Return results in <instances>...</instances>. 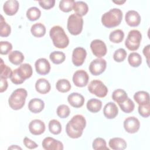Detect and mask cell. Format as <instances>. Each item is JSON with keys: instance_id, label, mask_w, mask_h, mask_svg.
<instances>
[{"instance_id": "6da1fadb", "label": "cell", "mask_w": 150, "mask_h": 150, "mask_svg": "<svg viewBox=\"0 0 150 150\" xmlns=\"http://www.w3.org/2000/svg\"><path fill=\"white\" fill-rule=\"evenodd\" d=\"M86 125V120L85 117L80 114L75 115L66 124V133L71 138H78L82 135Z\"/></svg>"}, {"instance_id": "7a4b0ae2", "label": "cell", "mask_w": 150, "mask_h": 150, "mask_svg": "<svg viewBox=\"0 0 150 150\" xmlns=\"http://www.w3.org/2000/svg\"><path fill=\"white\" fill-rule=\"evenodd\" d=\"M49 35L56 47L64 49L69 44V39L62 27L56 25L53 26L49 32Z\"/></svg>"}, {"instance_id": "3957f363", "label": "cell", "mask_w": 150, "mask_h": 150, "mask_svg": "<svg viewBox=\"0 0 150 150\" xmlns=\"http://www.w3.org/2000/svg\"><path fill=\"white\" fill-rule=\"evenodd\" d=\"M33 74V70L30 64H21L19 67L15 69L10 77L11 81L15 84H21L27 79L30 78Z\"/></svg>"}, {"instance_id": "277c9868", "label": "cell", "mask_w": 150, "mask_h": 150, "mask_svg": "<svg viewBox=\"0 0 150 150\" xmlns=\"http://www.w3.org/2000/svg\"><path fill=\"white\" fill-rule=\"evenodd\" d=\"M122 19V12L118 8H112L101 16L102 24L106 28H111L118 26Z\"/></svg>"}, {"instance_id": "5b68a950", "label": "cell", "mask_w": 150, "mask_h": 150, "mask_svg": "<svg viewBox=\"0 0 150 150\" xmlns=\"http://www.w3.org/2000/svg\"><path fill=\"white\" fill-rule=\"evenodd\" d=\"M27 96L28 92L25 88L16 89L12 92L8 99L9 107L14 110L21 109L25 105Z\"/></svg>"}, {"instance_id": "8992f818", "label": "cell", "mask_w": 150, "mask_h": 150, "mask_svg": "<svg viewBox=\"0 0 150 150\" xmlns=\"http://www.w3.org/2000/svg\"><path fill=\"white\" fill-rule=\"evenodd\" d=\"M83 19L81 16L76 13L70 15L67 19V28L70 34L78 35L83 30Z\"/></svg>"}, {"instance_id": "52a82bcc", "label": "cell", "mask_w": 150, "mask_h": 150, "mask_svg": "<svg viewBox=\"0 0 150 150\" xmlns=\"http://www.w3.org/2000/svg\"><path fill=\"white\" fill-rule=\"evenodd\" d=\"M141 39L142 35L139 30L136 29L131 30L128 34L127 38L125 41V45L128 50L135 51L138 49Z\"/></svg>"}, {"instance_id": "ba28073f", "label": "cell", "mask_w": 150, "mask_h": 150, "mask_svg": "<svg viewBox=\"0 0 150 150\" xmlns=\"http://www.w3.org/2000/svg\"><path fill=\"white\" fill-rule=\"evenodd\" d=\"M88 90L90 93L99 98L105 97L108 91L106 86L99 80L91 81L88 85Z\"/></svg>"}, {"instance_id": "9c48e42d", "label": "cell", "mask_w": 150, "mask_h": 150, "mask_svg": "<svg viewBox=\"0 0 150 150\" xmlns=\"http://www.w3.org/2000/svg\"><path fill=\"white\" fill-rule=\"evenodd\" d=\"M90 48L93 54L98 58L104 56L107 52L105 43L100 39H94L90 43Z\"/></svg>"}, {"instance_id": "30bf717a", "label": "cell", "mask_w": 150, "mask_h": 150, "mask_svg": "<svg viewBox=\"0 0 150 150\" xmlns=\"http://www.w3.org/2000/svg\"><path fill=\"white\" fill-rule=\"evenodd\" d=\"M107 62L105 59L97 58L93 60L89 65V70L94 76H98L102 74L105 70Z\"/></svg>"}, {"instance_id": "8fae6325", "label": "cell", "mask_w": 150, "mask_h": 150, "mask_svg": "<svg viewBox=\"0 0 150 150\" xmlns=\"http://www.w3.org/2000/svg\"><path fill=\"white\" fill-rule=\"evenodd\" d=\"M87 52L85 49L81 47H77L74 49L72 53L71 60L75 66H81L86 58Z\"/></svg>"}, {"instance_id": "7c38bea8", "label": "cell", "mask_w": 150, "mask_h": 150, "mask_svg": "<svg viewBox=\"0 0 150 150\" xmlns=\"http://www.w3.org/2000/svg\"><path fill=\"white\" fill-rule=\"evenodd\" d=\"M88 80L89 76L88 73L83 70H77L73 76V83L79 87L86 86L88 84Z\"/></svg>"}, {"instance_id": "4fadbf2b", "label": "cell", "mask_w": 150, "mask_h": 150, "mask_svg": "<svg viewBox=\"0 0 150 150\" xmlns=\"http://www.w3.org/2000/svg\"><path fill=\"white\" fill-rule=\"evenodd\" d=\"M140 127V122L139 120L135 117H129L125 118L124 121V128L125 130L129 134H134L137 132Z\"/></svg>"}, {"instance_id": "5bb4252c", "label": "cell", "mask_w": 150, "mask_h": 150, "mask_svg": "<svg viewBox=\"0 0 150 150\" xmlns=\"http://www.w3.org/2000/svg\"><path fill=\"white\" fill-rule=\"evenodd\" d=\"M43 149L46 150H62L63 149V144L59 140L52 137H46L42 142Z\"/></svg>"}, {"instance_id": "9a60e30c", "label": "cell", "mask_w": 150, "mask_h": 150, "mask_svg": "<svg viewBox=\"0 0 150 150\" xmlns=\"http://www.w3.org/2000/svg\"><path fill=\"white\" fill-rule=\"evenodd\" d=\"M29 130L30 132L35 135H39L43 134L45 131V124L40 120L35 119L29 123Z\"/></svg>"}, {"instance_id": "2e32d148", "label": "cell", "mask_w": 150, "mask_h": 150, "mask_svg": "<svg viewBox=\"0 0 150 150\" xmlns=\"http://www.w3.org/2000/svg\"><path fill=\"white\" fill-rule=\"evenodd\" d=\"M35 66L36 72L40 75H46L50 72V64L45 58L38 59L35 63Z\"/></svg>"}, {"instance_id": "e0dca14e", "label": "cell", "mask_w": 150, "mask_h": 150, "mask_svg": "<svg viewBox=\"0 0 150 150\" xmlns=\"http://www.w3.org/2000/svg\"><path fill=\"white\" fill-rule=\"evenodd\" d=\"M125 19L128 25L131 27H136L139 25L141 18L138 12L130 10L126 13Z\"/></svg>"}, {"instance_id": "ac0fdd59", "label": "cell", "mask_w": 150, "mask_h": 150, "mask_svg": "<svg viewBox=\"0 0 150 150\" xmlns=\"http://www.w3.org/2000/svg\"><path fill=\"white\" fill-rule=\"evenodd\" d=\"M19 4L16 0H8L5 2L3 5V10L5 13L8 16H13L16 13L19 9Z\"/></svg>"}, {"instance_id": "d6986e66", "label": "cell", "mask_w": 150, "mask_h": 150, "mask_svg": "<svg viewBox=\"0 0 150 150\" xmlns=\"http://www.w3.org/2000/svg\"><path fill=\"white\" fill-rule=\"evenodd\" d=\"M67 101L74 108L81 107L84 103V98L83 95L78 93H72L67 97Z\"/></svg>"}, {"instance_id": "ffe728a7", "label": "cell", "mask_w": 150, "mask_h": 150, "mask_svg": "<svg viewBox=\"0 0 150 150\" xmlns=\"http://www.w3.org/2000/svg\"><path fill=\"white\" fill-rule=\"evenodd\" d=\"M118 113V109L117 105L112 102L107 103L103 108V114L108 119H113L116 117Z\"/></svg>"}, {"instance_id": "44dd1931", "label": "cell", "mask_w": 150, "mask_h": 150, "mask_svg": "<svg viewBox=\"0 0 150 150\" xmlns=\"http://www.w3.org/2000/svg\"><path fill=\"white\" fill-rule=\"evenodd\" d=\"M45 107L44 101L39 98H35L30 100L28 103V109L33 113L40 112Z\"/></svg>"}, {"instance_id": "7402d4cb", "label": "cell", "mask_w": 150, "mask_h": 150, "mask_svg": "<svg viewBox=\"0 0 150 150\" xmlns=\"http://www.w3.org/2000/svg\"><path fill=\"white\" fill-rule=\"evenodd\" d=\"M35 88L38 93L42 94H45L50 91L51 86L48 80L41 78L36 81L35 83Z\"/></svg>"}, {"instance_id": "603a6c76", "label": "cell", "mask_w": 150, "mask_h": 150, "mask_svg": "<svg viewBox=\"0 0 150 150\" xmlns=\"http://www.w3.org/2000/svg\"><path fill=\"white\" fill-rule=\"evenodd\" d=\"M108 145L111 149L114 150H123L127 148V144L123 138L115 137L110 139Z\"/></svg>"}, {"instance_id": "cb8c5ba5", "label": "cell", "mask_w": 150, "mask_h": 150, "mask_svg": "<svg viewBox=\"0 0 150 150\" xmlns=\"http://www.w3.org/2000/svg\"><path fill=\"white\" fill-rule=\"evenodd\" d=\"M134 99L138 105H144L149 103V93L145 91H139L134 95Z\"/></svg>"}, {"instance_id": "d4e9b609", "label": "cell", "mask_w": 150, "mask_h": 150, "mask_svg": "<svg viewBox=\"0 0 150 150\" xmlns=\"http://www.w3.org/2000/svg\"><path fill=\"white\" fill-rule=\"evenodd\" d=\"M8 59L11 63L15 65H19L23 62L24 60V56L21 52L13 50L9 53L8 55Z\"/></svg>"}, {"instance_id": "484cf974", "label": "cell", "mask_w": 150, "mask_h": 150, "mask_svg": "<svg viewBox=\"0 0 150 150\" xmlns=\"http://www.w3.org/2000/svg\"><path fill=\"white\" fill-rule=\"evenodd\" d=\"M87 110L93 113L98 112L102 107V102L101 100L96 98H91L89 100L86 104Z\"/></svg>"}, {"instance_id": "4316f807", "label": "cell", "mask_w": 150, "mask_h": 150, "mask_svg": "<svg viewBox=\"0 0 150 150\" xmlns=\"http://www.w3.org/2000/svg\"><path fill=\"white\" fill-rule=\"evenodd\" d=\"M73 10L76 14L82 17L88 12V7L87 4L83 1H76L73 6Z\"/></svg>"}, {"instance_id": "83f0119b", "label": "cell", "mask_w": 150, "mask_h": 150, "mask_svg": "<svg viewBox=\"0 0 150 150\" xmlns=\"http://www.w3.org/2000/svg\"><path fill=\"white\" fill-rule=\"evenodd\" d=\"M30 32L35 37L40 38L45 35L46 28L42 23H36L32 26Z\"/></svg>"}, {"instance_id": "f1b7e54d", "label": "cell", "mask_w": 150, "mask_h": 150, "mask_svg": "<svg viewBox=\"0 0 150 150\" xmlns=\"http://www.w3.org/2000/svg\"><path fill=\"white\" fill-rule=\"evenodd\" d=\"M128 62L132 67H138L142 63V57L138 53L132 52L128 57Z\"/></svg>"}, {"instance_id": "f546056e", "label": "cell", "mask_w": 150, "mask_h": 150, "mask_svg": "<svg viewBox=\"0 0 150 150\" xmlns=\"http://www.w3.org/2000/svg\"><path fill=\"white\" fill-rule=\"evenodd\" d=\"M128 98L127 93L122 89H117L114 90L112 94V98L118 104L124 102Z\"/></svg>"}, {"instance_id": "4dcf8cb0", "label": "cell", "mask_w": 150, "mask_h": 150, "mask_svg": "<svg viewBox=\"0 0 150 150\" xmlns=\"http://www.w3.org/2000/svg\"><path fill=\"white\" fill-rule=\"evenodd\" d=\"M49 58L50 60L56 64H59L62 63L66 59L65 54L60 51L52 52L50 55Z\"/></svg>"}, {"instance_id": "1f68e13d", "label": "cell", "mask_w": 150, "mask_h": 150, "mask_svg": "<svg viewBox=\"0 0 150 150\" xmlns=\"http://www.w3.org/2000/svg\"><path fill=\"white\" fill-rule=\"evenodd\" d=\"M56 89L61 93H67L71 89V84L67 79H63L59 80L56 84Z\"/></svg>"}, {"instance_id": "d6a6232c", "label": "cell", "mask_w": 150, "mask_h": 150, "mask_svg": "<svg viewBox=\"0 0 150 150\" xmlns=\"http://www.w3.org/2000/svg\"><path fill=\"white\" fill-rule=\"evenodd\" d=\"M124 38V33L121 29H116L111 32L109 35L110 40L114 43L121 42Z\"/></svg>"}, {"instance_id": "836d02e7", "label": "cell", "mask_w": 150, "mask_h": 150, "mask_svg": "<svg viewBox=\"0 0 150 150\" xmlns=\"http://www.w3.org/2000/svg\"><path fill=\"white\" fill-rule=\"evenodd\" d=\"M26 17L30 21H35L38 19L41 16V12L39 8L33 6L29 8L26 11Z\"/></svg>"}, {"instance_id": "e575fe53", "label": "cell", "mask_w": 150, "mask_h": 150, "mask_svg": "<svg viewBox=\"0 0 150 150\" xmlns=\"http://www.w3.org/2000/svg\"><path fill=\"white\" fill-rule=\"evenodd\" d=\"M121 110L125 113H130L134 110L135 104L134 102L129 98H127L124 102L118 104Z\"/></svg>"}, {"instance_id": "d590c367", "label": "cell", "mask_w": 150, "mask_h": 150, "mask_svg": "<svg viewBox=\"0 0 150 150\" xmlns=\"http://www.w3.org/2000/svg\"><path fill=\"white\" fill-rule=\"evenodd\" d=\"M0 36L1 37H7L11 34V26L8 24L4 19L2 15H1V26H0Z\"/></svg>"}, {"instance_id": "8d00e7d4", "label": "cell", "mask_w": 150, "mask_h": 150, "mask_svg": "<svg viewBox=\"0 0 150 150\" xmlns=\"http://www.w3.org/2000/svg\"><path fill=\"white\" fill-rule=\"evenodd\" d=\"M49 129L54 135L59 134L62 131L61 124L58 120L54 119L52 120L49 122Z\"/></svg>"}, {"instance_id": "74e56055", "label": "cell", "mask_w": 150, "mask_h": 150, "mask_svg": "<svg viewBox=\"0 0 150 150\" xmlns=\"http://www.w3.org/2000/svg\"><path fill=\"white\" fill-rule=\"evenodd\" d=\"M75 3L74 0H62L59 2V8L64 12H69L73 9V6Z\"/></svg>"}, {"instance_id": "f35d334b", "label": "cell", "mask_w": 150, "mask_h": 150, "mask_svg": "<svg viewBox=\"0 0 150 150\" xmlns=\"http://www.w3.org/2000/svg\"><path fill=\"white\" fill-rule=\"evenodd\" d=\"M1 74H0V78H3L5 79H7L8 78H10L12 71L11 69L6 65L2 59H1Z\"/></svg>"}, {"instance_id": "ab89813d", "label": "cell", "mask_w": 150, "mask_h": 150, "mask_svg": "<svg viewBox=\"0 0 150 150\" xmlns=\"http://www.w3.org/2000/svg\"><path fill=\"white\" fill-rule=\"evenodd\" d=\"M92 145H93V148L95 150H100V149L109 150L110 149L107 146V144L105 139L100 137L96 138L93 141Z\"/></svg>"}, {"instance_id": "60d3db41", "label": "cell", "mask_w": 150, "mask_h": 150, "mask_svg": "<svg viewBox=\"0 0 150 150\" xmlns=\"http://www.w3.org/2000/svg\"><path fill=\"white\" fill-rule=\"evenodd\" d=\"M57 115L61 118H67L70 113V110L69 106L66 104H61L58 106L56 110Z\"/></svg>"}, {"instance_id": "b9f144b4", "label": "cell", "mask_w": 150, "mask_h": 150, "mask_svg": "<svg viewBox=\"0 0 150 150\" xmlns=\"http://www.w3.org/2000/svg\"><path fill=\"white\" fill-rule=\"evenodd\" d=\"M127 54V52L124 49L120 48L114 52L113 54V59L117 62H122L125 59Z\"/></svg>"}, {"instance_id": "7bdbcfd3", "label": "cell", "mask_w": 150, "mask_h": 150, "mask_svg": "<svg viewBox=\"0 0 150 150\" xmlns=\"http://www.w3.org/2000/svg\"><path fill=\"white\" fill-rule=\"evenodd\" d=\"M139 114L144 118H147L150 115V104L148 103L144 105H139L138 106Z\"/></svg>"}, {"instance_id": "ee69618b", "label": "cell", "mask_w": 150, "mask_h": 150, "mask_svg": "<svg viewBox=\"0 0 150 150\" xmlns=\"http://www.w3.org/2000/svg\"><path fill=\"white\" fill-rule=\"evenodd\" d=\"M0 49L1 54L5 55L12 49V45L8 41H1L0 42Z\"/></svg>"}, {"instance_id": "f6af8a7d", "label": "cell", "mask_w": 150, "mask_h": 150, "mask_svg": "<svg viewBox=\"0 0 150 150\" xmlns=\"http://www.w3.org/2000/svg\"><path fill=\"white\" fill-rule=\"evenodd\" d=\"M38 3L39 5L45 9H49L52 8L55 4L54 0H42L39 1Z\"/></svg>"}, {"instance_id": "bcb514c9", "label": "cell", "mask_w": 150, "mask_h": 150, "mask_svg": "<svg viewBox=\"0 0 150 150\" xmlns=\"http://www.w3.org/2000/svg\"><path fill=\"white\" fill-rule=\"evenodd\" d=\"M23 144L25 146L29 149H35L38 146V145L28 137H25L23 139Z\"/></svg>"}, {"instance_id": "7dc6e473", "label": "cell", "mask_w": 150, "mask_h": 150, "mask_svg": "<svg viewBox=\"0 0 150 150\" xmlns=\"http://www.w3.org/2000/svg\"><path fill=\"white\" fill-rule=\"evenodd\" d=\"M0 80H1L0 92L3 93L6 90L8 86V81H7L6 79H5L3 78H0Z\"/></svg>"}, {"instance_id": "c3c4849f", "label": "cell", "mask_w": 150, "mask_h": 150, "mask_svg": "<svg viewBox=\"0 0 150 150\" xmlns=\"http://www.w3.org/2000/svg\"><path fill=\"white\" fill-rule=\"evenodd\" d=\"M149 47L150 45H148L147 46H145V47L143 49V54H144V56L146 57V61H147V63L148 65H149Z\"/></svg>"}, {"instance_id": "681fc988", "label": "cell", "mask_w": 150, "mask_h": 150, "mask_svg": "<svg viewBox=\"0 0 150 150\" xmlns=\"http://www.w3.org/2000/svg\"><path fill=\"white\" fill-rule=\"evenodd\" d=\"M8 149H22V148L19 146H18V145H11L10 147L8 148Z\"/></svg>"}, {"instance_id": "f907efd6", "label": "cell", "mask_w": 150, "mask_h": 150, "mask_svg": "<svg viewBox=\"0 0 150 150\" xmlns=\"http://www.w3.org/2000/svg\"><path fill=\"white\" fill-rule=\"evenodd\" d=\"M112 2H113L114 3L117 4V5H122V4H123L124 3H125V1H113Z\"/></svg>"}]
</instances>
